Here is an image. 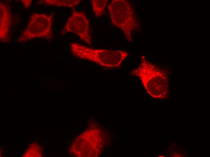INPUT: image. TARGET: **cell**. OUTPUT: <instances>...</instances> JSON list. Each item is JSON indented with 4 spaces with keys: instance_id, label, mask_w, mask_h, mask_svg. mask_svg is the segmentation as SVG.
<instances>
[{
    "instance_id": "obj_8",
    "label": "cell",
    "mask_w": 210,
    "mask_h": 157,
    "mask_svg": "<svg viewBox=\"0 0 210 157\" xmlns=\"http://www.w3.org/2000/svg\"><path fill=\"white\" fill-rule=\"evenodd\" d=\"M23 3L24 4V6L28 8L30 5L31 3V0H22Z\"/></svg>"
},
{
    "instance_id": "obj_6",
    "label": "cell",
    "mask_w": 210,
    "mask_h": 157,
    "mask_svg": "<svg viewBox=\"0 0 210 157\" xmlns=\"http://www.w3.org/2000/svg\"><path fill=\"white\" fill-rule=\"evenodd\" d=\"M108 0H92L91 1L93 12L97 17L103 15L105 12Z\"/></svg>"
},
{
    "instance_id": "obj_5",
    "label": "cell",
    "mask_w": 210,
    "mask_h": 157,
    "mask_svg": "<svg viewBox=\"0 0 210 157\" xmlns=\"http://www.w3.org/2000/svg\"><path fill=\"white\" fill-rule=\"evenodd\" d=\"M63 32H72L86 43L91 45V37L90 34L89 23L84 12L73 9L62 30Z\"/></svg>"
},
{
    "instance_id": "obj_10",
    "label": "cell",
    "mask_w": 210,
    "mask_h": 157,
    "mask_svg": "<svg viewBox=\"0 0 210 157\" xmlns=\"http://www.w3.org/2000/svg\"><path fill=\"white\" fill-rule=\"evenodd\" d=\"M165 97H166V98H167V97H168L167 95H166L165 96Z\"/></svg>"
},
{
    "instance_id": "obj_4",
    "label": "cell",
    "mask_w": 210,
    "mask_h": 157,
    "mask_svg": "<svg viewBox=\"0 0 210 157\" xmlns=\"http://www.w3.org/2000/svg\"><path fill=\"white\" fill-rule=\"evenodd\" d=\"M52 17L45 14L34 13L19 40L21 42H26L36 38L51 35Z\"/></svg>"
},
{
    "instance_id": "obj_3",
    "label": "cell",
    "mask_w": 210,
    "mask_h": 157,
    "mask_svg": "<svg viewBox=\"0 0 210 157\" xmlns=\"http://www.w3.org/2000/svg\"><path fill=\"white\" fill-rule=\"evenodd\" d=\"M128 52L121 50L93 49L82 46L81 58L90 59L108 68L119 67L127 57Z\"/></svg>"
},
{
    "instance_id": "obj_2",
    "label": "cell",
    "mask_w": 210,
    "mask_h": 157,
    "mask_svg": "<svg viewBox=\"0 0 210 157\" xmlns=\"http://www.w3.org/2000/svg\"><path fill=\"white\" fill-rule=\"evenodd\" d=\"M142 62L133 70L132 74L139 77L148 93L155 99H159L163 95L164 83L163 77L154 65L142 58Z\"/></svg>"
},
{
    "instance_id": "obj_11",
    "label": "cell",
    "mask_w": 210,
    "mask_h": 157,
    "mask_svg": "<svg viewBox=\"0 0 210 157\" xmlns=\"http://www.w3.org/2000/svg\"><path fill=\"white\" fill-rule=\"evenodd\" d=\"M170 97H169V99H170Z\"/></svg>"
},
{
    "instance_id": "obj_12",
    "label": "cell",
    "mask_w": 210,
    "mask_h": 157,
    "mask_svg": "<svg viewBox=\"0 0 210 157\" xmlns=\"http://www.w3.org/2000/svg\"><path fill=\"white\" fill-rule=\"evenodd\" d=\"M163 155H164V154H163Z\"/></svg>"
},
{
    "instance_id": "obj_7",
    "label": "cell",
    "mask_w": 210,
    "mask_h": 157,
    "mask_svg": "<svg viewBox=\"0 0 210 157\" xmlns=\"http://www.w3.org/2000/svg\"><path fill=\"white\" fill-rule=\"evenodd\" d=\"M80 0H46L47 4L58 6H65L72 7L78 5L81 2Z\"/></svg>"
},
{
    "instance_id": "obj_1",
    "label": "cell",
    "mask_w": 210,
    "mask_h": 157,
    "mask_svg": "<svg viewBox=\"0 0 210 157\" xmlns=\"http://www.w3.org/2000/svg\"><path fill=\"white\" fill-rule=\"evenodd\" d=\"M113 24L122 30L127 40H132V33L139 28V18L133 4L126 0H113L108 6Z\"/></svg>"
},
{
    "instance_id": "obj_9",
    "label": "cell",
    "mask_w": 210,
    "mask_h": 157,
    "mask_svg": "<svg viewBox=\"0 0 210 157\" xmlns=\"http://www.w3.org/2000/svg\"><path fill=\"white\" fill-rule=\"evenodd\" d=\"M180 155L181 156V157H182L183 156V155L182 154L181 155Z\"/></svg>"
}]
</instances>
